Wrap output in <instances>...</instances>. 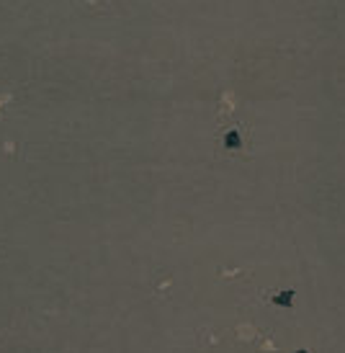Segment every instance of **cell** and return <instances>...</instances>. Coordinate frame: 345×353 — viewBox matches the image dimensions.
<instances>
[{"instance_id": "cell-1", "label": "cell", "mask_w": 345, "mask_h": 353, "mask_svg": "<svg viewBox=\"0 0 345 353\" xmlns=\"http://www.w3.org/2000/svg\"><path fill=\"white\" fill-rule=\"evenodd\" d=\"M294 297H296V291H294V289H286L284 294H276V297H273V304H276V307L291 309V307H294Z\"/></svg>"}, {"instance_id": "cell-2", "label": "cell", "mask_w": 345, "mask_h": 353, "mask_svg": "<svg viewBox=\"0 0 345 353\" xmlns=\"http://www.w3.org/2000/svg\"><path fill=\"white\" fill-rule=\"evenodd\" d=\"M224 147H227V150H240V147H242V137H240L237 129H229V132L224 134Z\"/></svg>"}, {"instance_id": "cell-3", "label": "cell", "mask_w": 345, "mask_h": 353, "mask_svg": "<svg viewBox=\"0 0 345 353\" xmlns=\"http://www.w3.org/2000/svg\"><path fill=\"white\" fill-rule=\"evenodd\" d=\"M294 353H309V350H304V348H299V350H294Z\"/></svg>"}]
</instances>
